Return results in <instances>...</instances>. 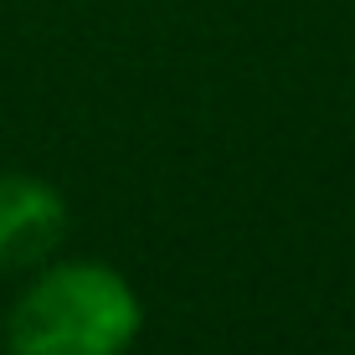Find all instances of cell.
I'll return each instance as SVG.
<instances>
[{"label":"cell","mask_w":355,"mask_h":355,"mask_svg":"<svg viewBox=\"0 0 355 355\" xmlns=\"http://www.w3.org/2000/svg\"><path fill=\"white\" fill-rule=\"evenodd\" d=\"M67 227L72 216L57 186L16 170L0 175V273L52 263V252L67 242Z\"/></svg>","instance_id":"cell-2"},{"label":"cell","mask_w":355,"mask_h":355,"mask_svg":"<svg viewBox=\"0 0 355 355\" xmlns=\"http://www.w3.org/2000/svg\"><path fill=\"white\" fill-rule=\"evenodd\" d=\"M144 329L134 284L108 263H42L6 314L10 355H129Z\"/></svg>","instance_id":"cell-1"}]
</instances>
